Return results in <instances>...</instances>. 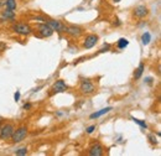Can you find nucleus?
<instances>
[{
  "mask_svg": "<svg viewBox=\"0 0 161 156\" xmlns=\"http://www.w3.org/2000/svg\"><path fill=\"white\" fill-rule=\"evenodd\" d=\"M14 131H15V128H14L13 124H5L2 128V130H0V139H2V140L10 139L13 136Z\"/></svg>",
  "mask_w": 161,
  "mask_h": 156,
  "instance_id": "nucleus-1",
  "label": "nucleus"
},
{
  "mask_svg": "<svg viewBox=\"0 0 161 156\" xmlns=\"http://www.w3.org/2000/svg\"><path fill=\"white\" fill-rule=\"evenodd\" d=\"M5 5H6V8L9 10H15L16 9V2H15V0H6Z\"/></svg>",
  "mask_w": 161,
  "mask_h": 156,
  "instance_id": "nucleus-16",
  "label": "nucleus"
},
{
  "mask_svg": "<svg viewBox=\"0 0 161 156\" xmlns=\"http://www.w3.org/2000/svg\"><path fill=\"white\" fill-rule=\"evenodd\" d=\"M14 98H15V101H19V99H20V92H19V91L14 94Z\"/></svg>",
  "mask_w": 161,
  "mask_h": 156,
  "instance_id": "nucleus-22",
  "label": "nucleus"
},
{
  "mask_svg": "<svg viewBox=\"0 0 161 156\" xmlns=\"http://www.w3.org/2000/svg\"><path fill=\"white\" fill-rule=\"evenodd\" d=\"M97 42H98V36H96V35H88V36L86 37V40H85L83 46H85V48L88 50V48L94 47Z\"/></svg>",
  "mask_w": 161,
  "mask_h": 156,
  "instance_id": "nucleus-7",
  "label": "nucleus"
},
{
  "mask_svg": "<svg viewBox=\"0 0 161 156\" xmlns=\"http://www.w3.org/2000/svg\"><path fill=\"white\" fill-rule=\"evenodd\" d=\"M144 69H145L144 63H140V64H139V67H138V68L135 69V72H134V78H135V80H139V78L142 76Z\"/></svg>",
  "mask_w": 161,
  "mask_h": 156,
  "instance_id": "nucleus-14",
  "label": "nucleus"
},
{
  "mask_svg": "<svg viewBox=\"0 0 161 156\" xmlns=\"http://www.w3.org/2000/svg\"><path fill=\"white\" fill-rule=\"evenodd\" d=\"M66 32H67L68 35L73 36V37H78V36L82 35V29L78 27V26H73V25H72V26H67Z\"/></svg>",
  "mask_w": 161,
  "mask_h": 156,
  "instance_id": "nucleus-10",
  "label": "nucleus"
},
{
  "mask_svg": "<svg viewBox=\"0 0 161 156\" xmlns=\"http://www.w3.org/2000/svg\"><path fill=\"white\" fill-rule=\"evenodd\" d=\"M149 139H150V141L152 142V144H156L157 141H156V138L154 136V135H149Z\"/></svg>",
  "mask_w": 161,
  "mask_h": 156,
  "instance_id": "nucleus-21",
  "label": "nucleus"
},
{
  "mask_svg": "<svg viewBox=\"0 0 161 156\" xmlns=\"http://www.w3.org/2000/svg\"><path fill=\"white\" fill-rule=\"evenodd\" d=\"M112 110V108L110 107H108V108H104V109H102V110H99V112H97V113H93V114H91V119H94V118H99V117H102V115H104V114H107V113H109Z\"/></svg>",
  "mask_w": 161,
  "mask_h": 156,
  "instance_id": "nucleus-13",
  "label": "nucleus"
},
{
  "mask_svg": "<svg viewBox=\"0 0 161 156\" xmlns=\"http://www.w3.org/2000/svg\"><path fill=\"white\" fill-rule=\"evenodd\" d=\"M150 41H151V35H150L149 32L142 34V36H141V42H142V45H149Z\"/></svg>",
  "mask_w": 161,
  "mask_h": 156,
  "instance_id": "nucleus-15",
  "label": "nucleus"
},
{
  "mask_svg": "<svg viewBox=\"0 0 161 156\" xmlns=\"http://www.w3.org/2000/svg\"><path fill=\"white\" fill-rule=\"evenodd\" d=\"M147 13H149V10H147V8H146L145 5H139V6H136V8L134 9V15H135L136 18H139V19L145 18V16L147 15Z\"/></svg>",
  "mask_w": 161,
  "mask_h": 156,
  "instance_id": "nucleus-9",
  "label": "nucleus"
},
{
  "mask_svg": "<svg viewBox=\"0 0 161 156\" xmlns=\"http://www.w3.org/2000/svg\"><path fill=\"white\" fill-rule=\"evenodd\" d=\"M5 3H6V0H0V8H2L3 5H5Z\"/></svg>",
  "mask_w": 161,
  "mask_h": 156,
  "instance_id": "nucleus-24",
  "label": "nucleus"
},
{
  "mask_svg": "<svg viewBox=\"0 0 161 156\" xmlns=\"http://www.w3.org/2000/svg\"><path fill=\"white\" fill-rule=\"evenodd\" d=\"M30 108H31V104H30V103H27V104L24 105V109H30Z\"/></svg>",
  "mask_w": 161,
  "mask_h": 156,
  "instance_id": "nucleus-23",
  "label": "nucleus"
},
{
  "mask_svg": "<svg viewBox=\"0 0 161 156\" xmlns=\"http://www.w3.org/2000/svg\"><path fill=\"white\" fill-rule=\"evenodd\" d=\"M37 30H39L40 35L43 36V37H50V36L53 34V30H52L47 24H41V25H39V26H37Z\"/></svg>",
  "mask_w": 161,
  "mask_h": 156,
  "instance_id": "nucleus-6",
  "label": "nucleus"
},
{
  "mask_svg": "<svg viewBox=\"0 0 161 156\" xmlns=\"http://www.w3.org/2000/svg\"><path fill=\"white\" fill-rule=\"evenodd\" d=\"M15 154H16V155H26V154H27V149H26V147H21V149H19V150H16Z\"/></svg>",
  "mask_w": 161,
  "mask_h": 156,
  "instance_id": "nucleus-19",
  "label": "nucleus"
},
{
  "mask_svg": "<svg viewBox=\"0 0 161 156\" xmlns=\"http://www.w3.org/2000/svg\"><path fill=\"white\" fill-rule=\"evenodd\" d=\"M26 135H27V129H26L25 126H21V128H19L18 130L14 131L11 139H13L14 142H20V141H23V140L26 138Z\"/></svg>",
  "mask_w": 161,
  "mask_h": 156,
  "instance_id": "nucleus-2",
  "label": "nucleus"
},
{
  "mask_svg": "<svg viewBox=\"0 0 161 156\" xmlns=\"http://www.w3.org/2000/svg\"><path fill=\"white\" fill-rule=\"evenodd\" d=\"M94 129H96V125H91L89 128H87V129H86V131H87L88 134H91V133H93V130H94Z\"/></svg>",
  "mask_w": 161,
  "mask_h": 156,
  "instance_id": "nucleus-20",
  "label": "nucleus"
},
{
  "mask_svg": "<svg viewBox=\"0 0 161 156\" xmlns=\"http://www.w3.org/2000/svg\"><path fill=\"white\" fill-rule=\"evenodd\" d=\"M47 25H48L53 31H58V32H66V29H67L66 25H63L61 21H57V20H48V21H47Z\"/></svg>",
  "mask_w": 161,
  "mask_h": 156,
  "instance_id": "nucleus-3",
  "label": "nucleus"
},
{
  "mask_svg": "<svg viewBox=\"0 0 161 156\" xmlns=\"http://www.w3.org/2000/svg\"><path fill=\"white\" fill-rule=\"evenodd\" d=\"M133 120H134V123L139 124L141 128H144V129H146V128H147V125H146V123H145V121H141V120H139V119H135V118H133Z\"/></svg>",
  "mask_w": 161,
  "mask_h": 156,
  "instance_id": "nucleus-18",
  "label": "nucleus"
},
{
  "mask_svg": "<svg viewBox=\"0 0 161 156\" xmlns=\"http://www.w3.org/2000/svg\"><path fill=\"white\" fill-rule=\"evenodd\" d=\"M14 31L20 35H29L31 32V27L26 24H16L14 26Z\"/></svg>",
  "mask_w": 161,
  "mask_h": 156,
  "instance_id": "nucleus-5",
  "label": "nucleus"
},
{
  "mask_svg": "<svg viewBox=\"0 0 161 156\" xmlns=\"http://www.w3.org/2000/svg\"><path fill=\"white\" fill-rule=\"evenodd\" d=\"M113 2H114V3H119V2H120V0H113Z\"/></svg>",
  "mask_w": 161,
  "mask_h": 156,
  "instance_id": "nucleus-25",
  "label": "nucleus"
},
{
  "mask_svg": "<svg viewBox=\"0 0 161 156\" xmlns=\"http://www.w3.org/2000/svg\"><path fill=\"white\" fill-rule=\"evenodd\" d=\"M129 45V41L126 40V39H120L119 41H118V48H125L126 46Z\"/></svg>",
  "mask_w": 161,
  "mask_h": 156,
  "instance_id": "nucleus-17",
  "label": "nucleus"
},
{
  "mask_svg": "<svg viewBox=\"0 0 161 156\" xmlns=\"http://www.w3.org/2000/svg\"><path fill=\"white\" fill-rule=\"evenodd\" d=\"M89 155L91 156H101V155H103V147H102V145L101 144H94L91 147V150H89Z\"/></svg>",
  "mask_w": 161,
  "mask_h": 156,
  "instance_id": "nucleus-11",
  "label": "nucleus"
},
{
  "mask_svg": "<svg viewBox=\"0 0 161 156\" xmlns=\"http://www.w3.org/2000/svg\"><path fill=\"white\" fill-rule=\"evenodd\" d=\"M51 91H52L53 93H62V92H66V91H67V84H66L62 80H60V81H57V82L52 86Z\"/></svg>",
  "mask_w": 161,
  "mask_h": 156,
  "instance_id": "nucleus-8",
  "label": "nucleus"
},
{
  "mask_svg": "<svg viewBox=\"0 0 161 156\" xmlns=\"http://www.w3.org/2000/svg\"><path fill=\"white\" fill-rule=\"evenodd\" d=\"M80 92L85 93V94H89V93H93L94 92V86L92 82H89L88 80H85L82 81V83H80V87H79Z\"/></svg>",
  "mask_w": 161,
  "mask_h": 156,
  "instance_id": "nucleus-4",
  "label": "nucleus"
},
{
  "mask_svg": "<svg viewBox=\"0 0 161 156\" xmlns=\"http://www.w3.org/2000/svg\"><path fill=\"white\" fill-rule=\"evenodd\" d=\"M14 20L15 19V13L13 11V10H5V11H3L2 13V20Z\"/></svg>",
  "mask_w": 161,
  "mask_h": 156,
  "instance_id": "nucleus-12",
  "label": "nucleus"
}]
</instances>
